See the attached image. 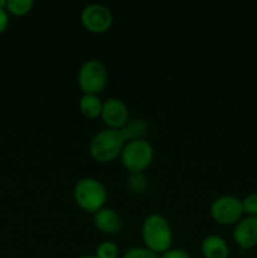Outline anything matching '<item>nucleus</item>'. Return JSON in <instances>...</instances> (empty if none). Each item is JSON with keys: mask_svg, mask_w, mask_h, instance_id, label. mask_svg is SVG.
Segmentation results:
<instances>
[{"mask_svg": "<svg viewBox=\"0 0 257 258\" xmlns=\"http://www.w3.org/2000/svg\"><path fill=\"white\" fill-rule=\"evenodd\" d=\"M141 237L144 247L156 254L164 253L171 248L173 244V229L170 223L165 217L159 213H151L144 219Z\"/></svg>", "mask_w": 257, "mask_h": 258, "instance_id": "f257e3e1", "label": "nucleus"}, {"mask_svg": "<svg viewBox=\"0 0 257 258\" xmlns=\"http://www.w3.org/2000/svg\"><path fill=\"white\" fill-rule=\"evenodd\" d=\"M243 212L251 217H257V191L248 194L244 199H242Z\"/></svg>", "mask_w": 257, "mask_h": 258, "instance_id": "a211bd4d", "label": "nucleus"}, {"mask_svg": "<svg viewBox=\"0 0 257 258\" xmlns=\"http://www.w3.org/2000/svg\"><path fill=\"white\" fill-rule=\"evenodd\" d=\"M33 5V0H7V10L17 17L28 14L32 10Z\"/></svg>", "mask_w": 257, "mask_h": 258, "instance_id": "2eb2a0df", "label": "nucleus"}, {"mask_svg": "<svg viewBox=\"0 0 257 258\" xmlns=\"http://www.w3.org/2000/svg\"><path fill=\"white\" fill-rule=\"evenodd\" d=\"M146 128H148V126H146L145 121L136 118V120L127 121V123L120 130L122 133L123 138H125L126 143H127L130 140H135V139H143Z\"/></svg>", "mask_w": 257, "mask_h": 258, "instance_id": "ddd939ff", "label": "nucleus"}, {"mask_svg": "<svg viewBox=\"0 0 257 258\" xmlns=\"http://www.w3.org/2000/svg\"><path fill=\"white\" fill-rule=\"evenodd\" d=\"M233 239L238 247L251 249L257 246V217L247 216L237 222L233 229Z\"/></svg>", "mask_w": 257, "mask_h": 258, "instance_id": "1a4fd4ad", "label": "nucleus"}, {"mask_svg": "<svg viewBox=\"0 0 257 258\" xmlns=\"http://www.w3.org/2000/svg\"><path fill=\"white\" fill-rule=\"evenodd\" d=\"M118 246L112 241H102L97 244L95 256L97 258H118Z\"/></svg>", "mask_w": 257, "mask_h": 258, "instance_id": "dca6fc26", "label": "nucleus"}, {"mask_svg": "<svg viewBox=\"0 0 257 258\" xmlns=\"http://www.w3.org/2000/svg\"><path fill=\"white\" fill-rule=\"evenodd\" d=\"M125 144L126 140L121 130L106 127L93 135L88 145V151L93 160L106 164L121 155Z\"/></svg>", "mask_w": 257, "mask_h": 258, "instance_id": "f03ea898", "label": "nucleus"}, {"mask_svg": "<svg viewBox=\"0 0 257 258\" xmlns=\"http://www.w3.org/2000/svg\"><path fill=\"white\" fill-rule=\"evenodd\" d=\"M101 117L108 128L120 130L128 121V108L120 98L110 97L103 101Z\"/></svg>", "mask_w": 257, "mask_h": 258, "instance_id": "6e6552de", "label": "nucleus"}, {"mask_svg": "<svg viewBox=\"0 0 257 258\" xmlns=\"http://www.w3.org/2000/svg\"><path fill=\"white\" fill-rule=\"evenodd\" d=\"M120 159L128 173H144L153 163L154 148L144 138L130 140L123 146Z\"/></svg>", "mask_w": 257, "mask_h": 258, "instance_id": "20e7f679", "label": "nucleus"}, {"mask_svg": "<svg viewBox=\"0 0 257 258\" xmlns=\"http://www.w3.org/2000/svg\"><path fill=\"white\" fill-rule=\"evenodd\" d=\"M80 110L86 117L95 118L101 116L102 112L103 101L101 100L98 95H92V93H82L78 101Z\"/></svg>", "mask_w": 257, "mask_h": 258, "instance_id": "f8f14e48", "label": "nucleus"}, {"mask_svg": "<svg viewBox=\"0 0 257 258\" xmlns=\"http://www.w3.org/2000/svg\"><path fill=\"white\" fill-rule=\"evenodd\" d=\"M204 258H228L229 247L226 239L218 234H208L201 243Z\"/></svg>", "mask_w": 257, "mask_h": 258, "instance_id": "9b49d317", "label": "nucleus"}, {"mask_svg": "<svg viewBox=\"0 0 257 258\" xmlns=\"http://www.w3.org/2000/svg\"><path fill=\"white\" fill-rule=\"evenodd\" d=\"M209 213L211 217L219 224L229 226V224H236L239 222L243 216V206H242V199L237 198L234 196H221L212 202L209 207Z\"/></svg>", "mask_w": 257, "mask_h": 258, "instance_id": "423d86ee", "label": "nucleus"}, {"mask_svg": "<svg viewBox=\"0 0 257 258\" xmlns=\"http://www.w3.org/2000/svg\"><path fill=\"white\" fill-rule=\"evenodd\" d=\"M122 258H159V254L154 253L146 247H131L123 253Z\"/></svg>", "mask_w": 257, "mask_h": 258, "instance_id": "f3484780", "label": "nucleus"}, {"mask_svg": "<svg viewBox=\"0 0 257 258\" xmlns=\"http://www.w3.org/2000/svg\"><path fill=\"white\" fill-rule=\"evenodd\" d=\"M107 70L98 59H88L78 70V86L83 93L98 95L107 85Z\"/></svg>", "mask_w": 257, "mask_h": 258, "instance_id": "39448f33", "label": "nucleus"}, {"mask_svg": "<svg viewBox=\"0 0 257 258\" xmlns=\"http://www.w3.org/2000/svg\"><path fill=\"white\" fill-rule=\"evenodd\" d=\"M159 258H191L189 252H186L183 248H169L168 251H165L164 253L160 254Z\"/></svg>", "mask_w": 257, "mask_h": 258, "instance_id": "6ab92c4d", "label": "nucleus"}, {"mask_svg": "<svg viewBox=\"0 0 257 258\" xmlns=\"http://www.w3.org/2000/svg\"><path fill=\"white\" fill-rule=\"evenodd\" d=\"M77 258H97L95 254H82V256L77 257Z\"/></svg>", "mask_w": 257, "mask_h": 258, "instance_id": "412c9836", "label": "nucleus"}, {"mask_svg": "<svg viewBox=\"0 0 257 258\" xmlns=\"http://www.w3.org/2000/svg\"><path fill=\"white\" fill-rule=\"evenodd\" d=\"M73 197L81 209L95 213L98 209L105 207L107 201V190L102 181L96 178L86 176L76 183Z\"/></svg>", "mask_w": 257, "mask_h": 258, "instance_id": "7ed1b4c3", "label": "nucleus"}, {"mask_svg": "<svg viewBox=\"0 0 257 258\" xmlns=\"http://www.w3.org/2000/svg\"><path fill=\"white\" fill-rule=\"evenodd\" d=\"M9 24V17H8L7 8L0 7V33L4 32Z\"/></svg>", "mask_w": 257, "mask_h": 258, "instance_id": "aec40b11", "label": "nucleus"}, {"mask_svg": "<svg viewBox=\"0 0 257 258\" xmlns=\"http://www.w3.org/2000/svg\"><path fill=\"white\" fill-rule=\"evenodd\" d=\"M149 185L145 173H128L126 178V186L130 191L135 194L144 193Z\"/></svg>", "mask_w": 257, "mask_h": 258, "instance_id": "4468645a", "label": "nucleus"}, {"mask_svg": "<svg viewBox=\"0 0 257 258\" xmlns=\"http://www.w3.org/2000/svg\"><path fill=\"white\" fill-rule=\"evenodd\" d=\"M93 223L103 233L115 234L122 229L123 219L116 209L103 207L93 213Z\"/></svg>", "mask_w": 257, "mask_h": 258, "instance_id": "9d476101", "label": "nucleus"}, {"mask_svg": "<svg viewBox=\"0 0 257 258\" xmlns=\"http://www.w3.org/2000/svg\"><path fill=\"white\" fill-rule=\"evenodd\" d=\"M80 19L86 30L95 34H101L111 28L113 23V14L106 5L92 3L83 8Z\"/></svg>", "mask_w": 257, "mask_h": 258, "instance_id": "0eeeda50", "label": "nucleus"}]
</instances>
